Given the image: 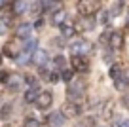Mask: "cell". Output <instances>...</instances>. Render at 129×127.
Listing matches in <instances>:
<instances>
[{
    "instance_id": "6da1fadb",
    "label": "cell",
    "mask_w": 129,
    "mask_h": 127,
    "mask_svg": "<svg viewBox=\"0 0 129 127\" xmlns=\"http://www.w3.org/2000/svg\"><path fill=\"white\" fill-rule=\"evenodd\" d=\"M84 95H85V83L80 82V80H78V82H72V80H70L69 87H67V97L76 103V101L82 99Z\"/></svg>"
},
{
    "instance_id": "7a4b0ae2",
    "label": "cell",
    "mask_w": 129,
    "mask_h": 127,
    "mask_svg": "<svg viewBox=\"0 0 129 127\" xmlns=\"http://www.w3.org/2000/svg\"><path fill=\"white\" fill-rule=\"evenodd\" d=\"M99 10V0H80L78 2V13L84 17H89Z\"/></svg>"
},
{
    "instance_id": "3957f363",
    "label": "cell",
    "mask_w": 129,
    "mask_h": 127,
    "mask_svg": "<svg viewBox=\"0 0 129 127\" xmlns=\"http://www.w3.org/2000/svg\"><path fill=\"white\" fill-rule=\"evenodd\" d=\"M69 49L74 53V55H84L85 57V53L91 51V44L85 42V40H82V38H78V40H74L72 44L69 46Z\"/></svg>"
},
{
    "instance_id": "277c9868",
    "label": "cell",
    "mask_w": 129,
    "mask_h": 127,
    "mask_svg": "<svg viewBox=\"0 0 129 127\" xmlns=\"http://www.w3.org/2000/svg\"><path fill=\"white\" fill-rule=\"evenodd\" d=\"M51 101H53V95H51V93H49V91H42V93H38L34 104H36V108H40V110H46V108L51 104Z\"/></svg>"
},
{
    "instance_id": "5b68a950",
    "label": "cell",
    "mask_w": 129,
    "mask_h": 127,
    "mask_svg": "<svg viewBox=\"0 0 129 127\" xmlns=\"http://www.w3.org/2000/svg\"><path fill=\"white\" fill-rule=\"evenodd\" d=\"M70 63H72L74 70H80V72H87V68H89V61L84 55H72Z\"/></svg>"
},
{
    "instance_id": "8992f818",
    "label": "cell",
    "mask_w": 129,
    "mask_h": 127,
    "mask_svg": "<svg viewBox=\"0 0 129 127\" xmlns=\"http://www.w3.org/2000/svg\"><path fill=\"white\" fill-rule=\"evenodd\" d=\"M30 59H32V63L36 65V67H40V68H44L46 65H48V51H42V49H36V51L30 55Z\"/></svg>"
},
{
    "instance_id": "52a82bcc",
    "label": "cell",
    "mask_w": 129,
    "mask_h": 127,
    "mask_svg": "<svg viewBox=\"0 0 129 127\" xmlns=\"http://www.w3.org/2000/svg\"><path fill=\"white\" fill-rule=\"evenodd\" d=\"M61 112H63L64 116H69V118H74V116L82 114V106L78 103H69V104H64V106H63Z\"/></svg>"
},
{
    "instance_id": "ba28073f",
    "label": "cell",
    "mask_w": 129,
    "mask_h": 127,
    "mask_svg": "<svg viewBox=\"0 0 129 127\" xmlns=\"http://www.w3.org/2000/svg\"><path fill=\"white\" fill-rule=\"evenodd\" d=\"M59 27H61V34H63L64 38H70V36L76 34V25H74L72 21H63Z\"/></svg>"
},
{
    "instance_id": "9c48e42d",
    "label": "cell",
    "mask_w": 129,
    "mask_h": 127,
    "mask_svg": "<svg viewBox=\"0 0 129 127\" xmlns=\"http://www.w3.org/2000/svg\"><path fill=\"white\" fill-rule=\"evenodd\" d=\"M30 32H32V25H30V23H21L19 27H17L15 34H17V38H23V40H27L28 36H30Z\"/></svg>"
},
{
    "instance_id": "30bf717a",
    "label": "cell",
    "mask_w": 129,
    "mask_h": 127,
    "mask_svg": "<svg viewBox=\"0 0 129 127\" xmlns=\"http://www.w3.org/2000/svg\"><path fill=\"white\" fill-rule=\"evenodd\" d=\"M48 121L51 123L53 127H61V125L64 123V116H63V112H53V114H49Z\"/></svg>"
},
{
    "instance_id": "8fae6325",
    "label": "cell",
    "mask_w": 129,
    "mask_h": 127,
    "mask_svg": "<svg viewBox=\"0 0 129 127\" xmlns=\"http://www.w3.org/2000/svg\"><path fill=\"white\" fill-rule=\"evenodd\" d=\"M110 78L118 83L121 78H123V67H120V65H112V67H110Z\"/></svg>"
},
{
    "instance_id": "7c38bea8",
    "label": "cell",
    "mask_w": 129,
    "mask_h": 127,
    "mask_svg": "<svg viewBox=\"0 0 129 127\" xmlns=\"http://www.w3.org/2000/svg\"><path fill=\"white\" fill-rule=\"evenodd\" d=\"M36 48H38V40H36V38H30V36H28V38L25 40V49H23V51H27L28 55H32V53L36 51Z\"/></svg>"
},
{
    "instance_id": "4fadbf2b",
    "label": "cell",
    "mask_w": 129,
    "mask_h": 127,
    "mask_svg": "<svg viewBox=\"0 0 129 127\" xmlns=\"http://www.w3.org/2000/svg\"><path fill=\"white\" fill-rule=\"evenodd\" d=\"M6 83H8V87L12 89V91H17V89L21 87V83H23V78H21V76H10Z\"/></svg>"
},
{
    "instance_id": "5bb4252c",
    "label": "cell",
    "mask_w": 129,
    "mask_h": 127,
    "mask_svg": "<svg viewBox=\"0 0 129 127\" xmlns=\"http://www.w3.org/2000/svg\"><path fill=\"white\" fill-rule=\"evenodd\" d=\"M27 10H28V2H25V0H17L13 4V13H17V15L27 13Z\"/></svg>"
},
{
    "instance_id": "9a60e30c",
    "label": "cell",
    "mask_w": 129,
    "mask_h": 127,
    "mask_svg": "<svg viewBox=\"0 0 129 127\" xmlns=\"http://www.w3.org/2000/svg\"><path fill=\"white\" fill-rule=\"evenodd\" d=\"M64 17H67L64 10H57V12L51 13V23H53V25H61V23L64 21Z\"/></svg>"
},
{
    "instance_id": "2e32d148",
    "label": "cell",
    "mask_w": 129,
    "mask_h": 127,
    "mask_svg": "<svg viewBox=\"0 0 129 127\" xmlns=\"http://www.w3.org/2000/svg\"><path fill=\"white\" fill-rule=\"evenodd\" d=\"M15 42H8V44L4 46V49H2V53H6L8 57H17V48H15Z\"/></svg>"
},
{
    "instance_id": "e0dca14e",
    "label": "cell",
    "mask_w": 129,
    "mask_h": 127,
    "mask_svg": "<svg viewBox=\"0 0 129 127\" xmlns=\"http://www.w3.org/2000/svg\"><path fill=\"white\" fill-rule=\"evenodd\" d=\"M108 42H110V46H112L114 49H120V48H121V42H123V40H121V34H120V32H114V34L108 38Z\"/></svg>"
},
{
    "instance_id": "ac0fdd59",
    "label": "cell",
    "mask_w": 129,
    "mask_h": 127,
    "mask_svg": "<svg viewBox=\"0 0 129 127\" xmlns=\"http://www.w3.org/2000/svg\"><path fill=\"white\" fill-rule=\"evenodd\" d=\"M38 87L36 85H34V87H28V91L25 93V101H27V103H34V101H36V97H38Z\"/></svg>"
},
{
    "instance_id": "d6986e66",
    "label": "cell",
    "mask_w": 129,
    "mask_h": 127,
    "mask_svg": "<svg viewBox=\"0 0 129 127\" xmlns=\"http://www.w3.org/2000/svg\"><path fill=\"white\" fill-rule=\"evenodd\" d=\"M42 76H44L48 82H51V83H55L57 80H59V74H57L53 68H49V70H42Z\"/></svg>"
},
{
    "instance_id": "ffe728a7",
    "label": "cell",
    "mask_w": 129,
    "mask_h": 127,
    "mask_svg": "<svg viewBox=\"0 0 129 127\" xmlns=\"http://www.w3.org/2000/svg\"><path fill=\"white\" fill-rule=\"evenodd\" d=\"M63 68H64V57L63 55L53 57V70H63Z\"/></svg>"
},
{
    "instance_id": "44dd1931",
    "label": "cell",
    "mask_w": 129,
    "mask_h": 127,
    "mask_svg": "<svg viewBox=\"0 0 129 127\" xmlns=\"http://www.w3.org/2000/svg\"><path fill=\"white\" fill-rule=\"evenodd\" d=\"M15 59H17V63H21V65H25V63H27V61H28V59H30V55H28V53H27V51H21V55H19V57H15Z\"/></svg>"
},
{
    "instance_id": "7402d4cb",
    "label": "cell",
    "mask_w": 129,
    "mask_h": 127,
    "mask_svg": "<svg viewBox=\"0 0 129 127\" xmlns=\"http://www.w3.org/2000/svg\"><path fill=\"white\" fill-rule=\"evenodd\" d=\"M93 125V119L89 118V119H82V121H78L74 127H91Z\"/></svg>"
},
{
    "instance_id": "603a6c76",
    "label": "cell",
    "mask_w": 129,
    "mask_h": 127,
    "mask_svg": "<svg viewBox=\"0 0 129 127\" xmlns=\"http://www.w3.org/2000/svg\"><path fill=\"white\" fill-rule=\"evenodd\" d=\"M23 127H38V121L36 119H32V118H27L23 123Z\"/></svg>"
},
{
    "instance_id": "cb8c5ba5",
    "label": "cell",
    "mask_w": 129,
    "mask_h": 127,
    "mask_svg": "<svg viewBox=\"0 0 129 127\" xmlns=\"http://www.w3.org/2000/svg\"><path fill=\"white\" fill-rule=\"evenodd\" d=\"M61 78H63L64 82H70V80H72V72L70 70H63L61 72Z\"/></svg>"
},
{
    "instance_id": "d4e9b609",
    "label": "cell",
    "mask_w": 129,
    "mask_h": 127,
    "mask_svg": "<svg viewBox=\"0 0 129 127\" xmlns=\"http://www.w3.org/2000/svg\"><path fill=\"white\" fill-rule=\"evenodd\" d=\"M114 127H129V119H118Z\"/></svg>"
},
{
    "instance_id": "484cf974",
    "label": "cell",
    "mask_w": 129,
    "mask_h": 127,
    "mask_svg": "<svg viewBox=\"0 0 129 127\" xmlns=\"http://www.w3.org/2000/svg\"><path fill=\"white\" fill-rule=\"evenodd\" d=\"M8 78H10V74H8V72H0V82H2V83H6V82H8Z\"/></svg>"
},
{
    "instance_id": "4316f807",
    "label": "cell",
    "mask_w": 129,
    "mask_h": 127,
    "mask_svg": "<svg viewBox=\"0 0 129 127\" xmlns=\"http://www.w3.org/2000/svg\"><path fill=\"white\" fill-rule=\"evenodd\" d=\"M8 112H10V104H6L4 108H0V116H4V118L8 116Z\"/></svg>"
},
{
    "instance_id": "83f0119b",
    "label": "cell",
    "mask_w": 129,
    "mask_h": 127,
    "mask_svg": "<svg viewBox=\"0 0 129 127\" xmlns=\"http://www.w3.org/2000/svg\"><path fill=\"white\" fill-rule=\"evenodd\" d=\"M125 106H127V108H129V95H127V97H125Z\"/></svg>"
},
{
    "instance_id": "f1b7e54d",
    "label": "cell",
    "mask_w": 129,
    "mask_h": 127,
    "mask_svg": "<svg viewBox=\"0 0 129 127\" xmlns=\"http://www.w3.org/2000/svg\"><path fill=\"white\" fill-rule=\"evenodd\" d=\"M6 2H8V0H0V8H2V6H6Z\"/></svg>"
},
{
    "instance_id": "f546056e",
    "label": "cell",
    "mask_w": 129,
    "mask_h": 127,
    "mask_svg": "<svg viewBox=\"0 0 129 127\" xmlns=\"http://www.w3.org/2000/svg\"><path fill=\"white\" fill-rule=\"evenodd\" d=\"M0 63H2V53H0Z\"/></svg>"
},
{
    "instance_id": "4dcf8cb0",
    "label": "cell",
    "mask_w": 129,
    "mask_h": 127,
    "mask_svg": "<svg viewBox=\"0 0 129 127\" xmlns=\"http://www.w3.org/2000/svg\"><path fill=\"white\" fill-rule=\"evenodd\" d=\"M55 2H57V0H55Z\"/></svg>"
}]
</instances>
